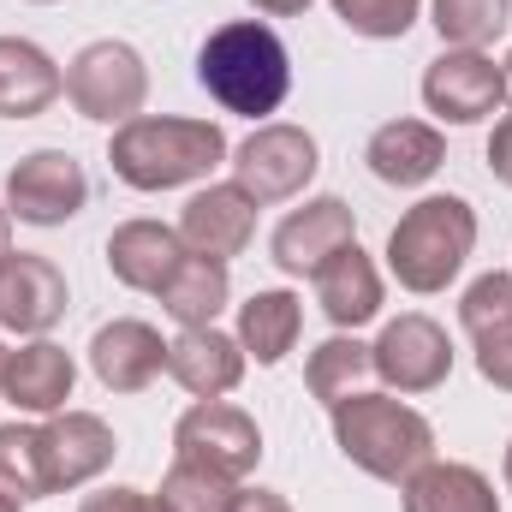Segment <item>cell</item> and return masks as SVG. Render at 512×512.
Segmentation results:
<instances>
[{
  "instance_id": "cell-1",
  "label": "cell",
  "mask_w": 512,
  "mask_h": 512,
  "mask_svg": "<svg viewBox=\"0 0 512 512\" xmlns=\"http://www.w3.org/2000/svg\"><path fill=\"white\" fill-rule=\"evenodd\" d=\"M197 84L209 90V102L221 114H239V120H268L286 108L292 96V54L280 42L274 24L262 18H233V24H215L197 48Z\"/></svg>"
},
{
  "instance_id": "cell-2",
  "label": "cell",
  "mask_w": 512,
  "mask_h": 512,
  "mask_svg": "<svg viewBox=\"0 0 512 512\" xmlns=\"http://www.w3.org/2000/svg\"><path fill=\"white\" fill-rule=\"evenodd\" d=\"M227 131L215 120H179V114H137L126 126H114L108 143V167L131 191H179L209 179L227 161Z\"/></svg>"
},
{
  "instance_id": "cell-3",
  "label": "cell",
  "mask_w": 512,
  "mask_h": 512,
  "mask_svg": "<svg viewBox=\"0 0 512 512\" xmlns=\"http://www.w3.org/2000/svg\"><path fill=\"white\" fill-rule=\"evenodd\" d=\"M334 447L376 483H405L435 459V423L399 393H352L328 411Z\"/></svg>"
},
{
  "instance_id": "cell-4",
  "label": "cell",
  "mask_w": 512,
  "mask_h": 512,
  "mask_svg": "<svg viewBox=\"0 0 512 512\" xmlns=\"http://www.w3.org/2000/svg\"><path fill=\"white\" fill-rule=\"evenodd\" d=\"M477 251V209L453 191H435V197H417L393 233H387V274L417 292V298H435L459 280V268Z\"/></svg>"
},
{
  "instance_id": "cell-5",
  "label": "cell",
  "mask_w": 512,
  "mask_h": 512,
  "mask_svg": "<svg viewBox=\"0 0 512 512\" xmlns=\"http://www.w3.org/2000/svg\"><path fill=\"white\" fill-rule=\"evenodd\" d=\"M66 102L84 120H96V126L137 120L143 102H149V66H143V54L131 42H120V36H102V42L78 48L72 66H66Z\"/></svg>"
},
{
  "instance_id": "cell-6",
  "label": "cell",
  "mask_w": 512,
  "mask_h": 512,
  "mask_svg": "<svg viewBox=\"0 0 512 512\" xmlns=\"http://www.w3.org/2000/svg\"><path fill=\"white\" fill-rule=\"evenodd\" d=\"M233 185L251 197L256 209H274V203H292V197H304V185L316 179V167H322V149H316V137L304 126H292V120H262V126L233 149Z\"/></svg>"
},
{
  "instance_id": "cell-7",
  "label": "cell",
  "mask_w": 512,
  "mask_h": 512,
  "mask_svg": "<svg viewBox=\"0 0 512 512\" xmlns=\"http://www.w3.org/2000/svg\"><path fill=\"white\" fill-rule=\"evenodd\" d=\"M173 459L203 465L227 483H245L262 465V429L245 405L233 399H197L179 423H173Z\"/></svg>"
},
{
  "instance_id": "cell-8",
  "label": "cell",
  "mask_w": 512,
  "mask_h": 512,
  "mask_svg": "<svg viewBox=\"0 0 512 512\" xmlns=\"http://www.w3.org/2000/svg\"><path fill=\"white\" fill-rule=\"evenodd\" d=\"M6 215L24 227H66L90 209V173L72 149H30L6 173Z\"/></svg>"
},
{
  "instance_id": "cell-9",
  "label": "cell",
  "mask_w": 512,
  "mask_h": 512,
  "mask_svg": "<svg viewBox=\"0 0 512 512\" xmlns=\"http://www.w3.org/2000/svg\"><path fill=\"white\" fill-rule=\"evenodd\" d=\"M423 108L441 126H483L507 108V72L483 48H441L423 66Z\"/></svg>"
},
{
  "instance_id": "cell-10",
  "label": "cell",
  "mask_w": 512,
  "mask_h": 512,
  "mask_svg": "<svg viewBox=\"0 0 512 512\" xmlns=\"http://www.w3.org/2000/svg\"><path fill=\"white\" fill-rule=\"evenodd\" d=\"M370 358H376V376H382L393 393H435V387L453 376V340H447V328L435 322V316H423V310H405V316H393L382 334H376V346H370Z\"/></svg>"
},
{
  "instance_id": "cell-11",
  "label": "cell",
  "mask_w": 512,
  "mask_h": 512,
  "mask_svg": "<svg viewBox=\"0 0 512 512\" xmlns=\"http://www.w3.org/2000/svg\"><path fill=\"white\" fill-rule=\"evenodd\" d=\"M346 245H358V209L346 197H304V209H292L274 227V239H268L274 268L280 274H298V280L316 274L328 256L346 251Z\"/></svg>"
},
{
  "instance_id": "cell-12",
  "label": "cell",
  "mask_w": 512,
  "mask_h": 512,
  "mask_svg": "<svg viewBox=\"0 0 512 512\" xmlns=\"http://www.w3.org/2000/svg\"><path fill=\"white\" fill-rule=\"evenodd\" d=\"M66 316V274L54 256L12 251L0 262V328L18 340H42Z\"/></svg>"
},
{
  "instance_id": "cell-13",
  "label": "cell",
  "mask_w": 512,
  "mask_h": 512,
  "mask_svg": "<svg viewBox=\"0 0 512 512\" xmlns=\"http://www.w3.org/2000/svg\"><path fill=\"white\" fill-rule=\"evenodd\" d=\"M72 387H78V364H72V352L54 346L48 334H42V340H24L18 352L6 346L0 399H6L12 411H24V417H54V411H66Z\"/></svg>"
},
{
  "instance_id": "cell-14",
  "label": "cell",
  "mask_w": 512,
  "mask_h": 512,
  "mask_svg": "<svg viewBox=\"0 0 512 512\" xmlns=\"http://www.w3.org/2000/svg\"><path fill=\"white\" fill-rule=\"evenodd\" d=\"M42 447H48L54 495L96 483V477L114 465V453H120V441H114L108 417H96V411H72V405H66V411H54V417H42Z\"/></svg>"
},
{
  "instance_id": "cell-15",
  "label": "cell",
  "mask_w": 512,
  "mask_h": 512,
  "mask_svg": "<svg viewBox=\"0 0 512 512\" xmlns=\"http://www.w3.org/2000/svg\"><path fill=\"white\" fill-rule=\"evenodd\" d=\"M179 239H185L191 256L233 262V256L251 251V239H256V203L239 185H203L179 209Z\"/></svg>"
},
{
  "instance_id": "cell-16",
  "label": "cell",
  "mask_w": 512,
  "mask_h": 512,
  "mask_svg": "<svg viewBox=\"0 0 512 512\" xmlns=\"http://www.w3.org/2000/svg\"><path fill=\"white\" fill-rule=\"evenodd\" d=\"M310 286H316V304H322V316L340 328V334H358L364 322H376L382 316V268H376V256L364 251V245H346V251H334L316 274H310Z\"/></svg>"
},
{
  "instance_id": "cell-17",
  "label": "cell",
  "mask_w": 512,
  "mask_h": 512,
  "mask_svg": "<svg viewBox=\"0 0 512 512\" xmlns=\"http://www.w3.org/2000/svg\"><path fill=\"white\" fill-rule=\"evenodd\" d=\"M245 364L251 358H245L239 334H221V328H179L167 340V376L191 399H227L245 382Z\"/></svg>"
},
{
  "instance_id": "cell-18",
  "label": "cell",
  "mask_w": 512,
  "mask_h": 512,
  "mask_svg": "<svg viewBox=\"0 0 512 512\" xmlns=\"http://www.w3.org/2000/svg\"><path fill=\"white\" fill-rule=\"evenodd\" d=\"M90 370H96V382L108 393H143L167 370V340L149 322H137V316H114L90 340Z\"/></svg>"
},
{
  "instance_id": "cell-19",
  "label": "cell",
  "mask_w": 512,
  "mask_h": 512,
  "mask_svg": "<svg viewBox=\"0 0 512 512\" xmlns=\"http://www.w3.org/2000/svg\"><path fill=\"white\" fill-rule=\"evenodd\" d=\"M364 161H370V173H376L382 185L417 191V185H429V179L447 167V137L429 126V120H387V126L370 131Z\"/></svg>"
},
{
  "instance_id": "cell-20",
  "label": "cell",
  "mask_w": 512,
  "mask_h": 512,
  "mask_svg": "<svg viewBox=\"0 0 512 512\" xmlns=\"http://www.w3.org/2000/svg\"><path fill=\"white\" fill-rule=\"evenodd\" d=\"M66 96V72L30 36H0V120H36Z\"/></svg>"
},
{
  "instance_id": "cell-21",
  "label": "cell",
  "mask_w": 512,
  "mask_h": 512,
  "mask_svg": "<svg viewBox=\"0 0 512 512\" xmlns=\"http://www.w3.org/2000/svg\"><path fill=\"white\" fill-rule=\"evenodd\" d=\"M179 262H185V239L167 221H120L108 233V268L126 292H161Z\"/></svg>"
},
{
  "instance_id": "cell-22",
  "label": "cell",
  "mask_w": 512,
  "mask_h": 512,
  "mask_svg": "<svg viewBox=\"0 0 512 512\" xmlns=\"http://www.w3.org/2000/svg\"><path fill=\"white\" fill-rule=\"evenodd\" d=\"M399 507L405 512H501V495H495V483L477 465L429 459L417 477L399 483Z\"/></svg>"
},
{
  "instance_id": "cell-23",
  "label": "cell",
  "mask_w": 512,
  "mask_h": 512,
  "mask_svg": "<svg viewBox=\"0 0 512 512\" xmlns=\"http://www.w3.org/2000/svg\"><path fill=\"white\" fill-rule=\"evenodd\" d=\"M298 334H304V298L298 292L268 286V292H251L239 304V346H245V358H256L262 370L286 364V352L298 346Z\"/></svg>"
},
{
  "instance_id": "cell-24",
  "label": "cell",
  "mask_w": 512,
  "mask_h": 512,
  "mask_svg": "<svg viewBox=\"0 0 512 512\" xmlns=\"http://www.w3.org/2000/svg\"><path fill=\"white\" fill-rule=\"evenodd\" d=\"M161 298V310L179 322V328H215V316L233 304V274H227V262H215V256H191L167 274V286L155 292Z\"/></svg>"
},
{
  "instance_id": "cell-25",
  "label": "cell",
  "mask_w": 512,
  "mask_h": 512,
  "mask_svg": "<svg viewBox=\"0 0 512 512\" xmlns=\"http://www.w3.org/2000/svg\"><path fill=\"white\" fill-rule=\"evenodd\" d=\"M376 376V358H370V346L358 340V334H334V340H322L316 352H310V364H304V387L334 411L340 399H352V393H364V382Z\"/></svg>"
},
{
  "instance_id": "cell-26",
  "label": "cell",
  "mask_w": 512,
  "mask_h": 512,
  "mask_svg": "<svg viewBox=\"0 0 512 512\" xmlns=\"http://www.w3.org/2000/svg\"><path fill=\"white\" fill-rule=\"evenodd\" d=\"M0 489L18 501H48L54 477H48V447H42V423H0Z\"/></svg>"
},
{
  "instance_id": "cell-27",
  "label": "cell",
  "mask_w": 512,
  "mask_h": 512,
  "mask_svg": "<svg viewBox=\"0 0 512 512\" xmlns=\"http://www.w3.org/2000/svg\"><path fill=\"white\" fill-rule=\"evenodd\" d=\"M429 24L447 48H489L507 36L512 0H429Z\"/></svg>"
},
{
  "instance_id": "cell-28",
  "label": "cell",
  "mask_w": 512,
  "mask_h": 512,
  "mask_svg": "<svg viewBox=\"0 0 512 512\" xmlns=\"http://www.w3.org/2000/svg\"><path fill=\"white\" fill-rule=\"evenodd\" d=\"M155 495H161V507L167 512H233L239 483H227V477H215V471H203V465L173 459Z\"/></svg>"
},
{
  "instance_id": "cell-29",
  "label": "cell",
  "mask_w": 512,
  "mask_h": 512,
  "mask_svg": "<svg viewBox=\"0 0 512 512\" xmlns=\"http://www.w3.org/2000/svg\"><path fill=\"white\" fill-rule=\"evenodd\" d=\"M328 6L364 42H399L417 24V12H423V0H328Z\"/></svg>"
},
{
  "instance_id": "cell-30",
  "label": "cell",
  "mask_w": 512,
  "mask_h": 512,
  "mask_svg": "<svg viewBox=\"0 0 512 512\" xmlns=\"http://www.w3.org/2000/svg\"><path fill=\"white\" fill-rule=\"evenodd\" d=\"M495 322H512V274H483V280H471L465 298H459V328H465L471 340L489 334Z\"/></svg>"
},
{
  "instance_id": "cell-31",
  "label": "cell",
  "mask_w": 512,
  "mask_h": 512,
  "mask_svg": "<svg viewBox=\"0 0 512 512\" xmlns=\"http://www.w3.org/2000/svg\"><path fill=\"white\" fill-rule=\"evenodd\" d=\"M471 346H477V376L489 387H501V393H512V322H495Z\"/></svg>"
},
{
  "instance_id": "cell-32",
  "label": "cell",
  "mask_w": 512,
  "mask_h": 512,
  "mask_svg": "<svg viewBox=\"0 0 512 512\" xmlns=\"http://www.w3.org/2000/svg\"><path fill=\"white\" fill-rule=\"evenodd\" d=\"M78 512H167L161 507V495H143V489H96V495H84Z\"/></svg>"
},
{
  "instance_id": "cell-33",
  "label": "cell",
  "mask_w": 512,
  "mask_h": 512,
  "mask_svg": "<svg viewBox=\"0 0 512 512\" xmlns=\"http://www.w3.org/2000/svg\"><path fill=\"white\" fill-rule=\"evenodd\" d=\"M489 173L512 191V114H501L495 131H489Z\"/></svg>"
},
{
  "instance_id": "cell-34",
  "label": "cell",
  "mask_w": 512,
  "mask_h": 512,
  "mask_svg": "<svg viewBox=\"0 0 512 512\" xmlns=\"http://www.w3.org/2000/svg\"><path fill=\"white\" fill-rule=\"evenodd\" d=\"M233 512H292V501L280 489H239L233 495Z\"/></svg>"
},
{
  "instance_id": "cell-35",
  "label": "cell",
  "mask_w": 512,
  "mask_h": 512,
  "mask_svg": "<svg viewBox=\"0 0 512 512\" xmlns=\"http://www.w3.org/2000/svg\"><path fill=\"white\" fill-rule=\"evenodd\" d=\"M245 6H256L262 18H298V12H310V0H245Z\"/></svg>"
},
{
  "instance_id": "cell-36",
  "label": "cell",
  "mask_w": 512,
  "mask_h": 512,
  "mask_svg": "<svg viewBox=\"0 0 512 512\" xmlns=\"http://www.w3.org/2000/svg\"><path fill=\"white\" fill-rule=\"evenodd\" d=\"M12 256V215H6V203H0V262Z\"/></svg>"
},
{
  "instance_id": "cell-37",
  "label": "cell",
  "mask_w": 512,
  "mask_h": 512,
  "mask_svg": "<svg viewBox=\"0 0 512 512\" xmlns=\"http://www.w3.org/2000/svg\"><path fill=\"white\" fill-rule=\"evenodd\" d=\"M0 512H24V501H18V495H6V489H0Z\"/></svg>"
},
{
  "instance_id": "cell-38",
  "label": "cell",
  "mask_w": 512,
  "mask_h": 512,
  "mask_svg": "<svg viewBox=\"0 0 512 512\" xmlns=\"http://www.w3.org/2000/svg\"><path fill=\"white\" fill-rule=\"evenodd\" d=\"M501 471H507V495H512V441H507V465Z\"/></svg>"
},
{
  "instance_id": "cell-39",
  "label": "cell",
  "mask_w": 512,
  "mask_h": 512,
  "mask_svg": "<svg viewBox=\"0 0 512 512\" xmlns=\"http://www.w3.org/2000/svg\"><path fill=\"white\" fill-rule=\"evenodd\" d=\"M501 72H507V96H512V54H507V60H501Z\"/></svg>"
},
{
  "instance_id": "cell-40",
  "label": "cell",
  "mask_w": 512,
  "mask_h": 512,
  "mask_svg": "<svg viewBox=\"0 0 512 512\" xmlns=\"http://www.w3.org/2000/svg\"><path fill=\"white\" fill-rule=\"evenodd\" d=\"M30 6H54V0H30Z\"/></svg>"
},
{
  "instance_id": "cell-41",
  "label": "cell",
  "mask_w": 512,
  "mask_h": 512,
  "mask_svg": "<svg viewBox=\"0 0 512 512\" xmlns=\"http://www.w3.org/2000/svg\"><path fill=\"white\" fill-rule=\"evenodd\" d=\"M0 364H6V346H0Z\"/></svg>"
}]
</instances>
